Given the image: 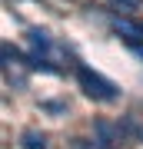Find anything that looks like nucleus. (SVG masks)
<instances>
[{"label":"nucleus","instance_id":"f257e3e1","mask_svg":"<svg viewBox=\"0 0 143 149\" xmlns=\"http://www.w3.org/2000/svg\"><path fill=\"white\" fill-rule=\"evenodd\" d=\"M67 50H60L47 30H30V56L23 60L30 70H43V73H57V60H63Z\"/></svg>","mask_w":143,"mask_h":149},{"label":"nucleus","instance_id":"f03ea898","mask_svg":"<svg viewBox=\"0 0 143 149\" xmlns=\"http://www.w3.org/2000/svg\"><path fill=\"white\" fill-rule=\"evenodd\" d=\"M77 80H80V90L90 100H97V103H117L120 100V86L113 80H106V76H100L97 70L83 66V63L77 66Z\"/></svg>","mask_w":143,"mask_h":149},{"label":"nucleus","instance_id":"7ed1b4c3","mask_svg":"<svg viewBox=\"0 0 143 149\" xmlns=\"http://www.w3.org/2000/svg\"><path fill=\"white\" fill-rule=\"evenodd\" d=\"M113 30L120 33L123 40L130 43V47H137V43H143V23L130 20V17H113Z\"/></svg>","mask_w":143,"mask_h":149},{"label":"nucleus","instance_id":"20e7f679","mask_svg":"<svg viewBox=\"0 0 143 149\" xmlns=\"http://www.w3.org/2000/svg\"><path fill=\"white\" fill-rule=\"evenodd\" d=\"M120 139H123V129L120 126H113V123H106V119L97 123V143H103V149H117Z\"/></svg>","mask_w":143,"mask_h":149},{"label":"nucleus","instance_id":"39448f33","mask_svg":"<svg viewBox=\"0 0 143 149\" xmlns=\"http://www.w3.org/2000/svg\"><path fill=\"white\" fill-rule=\"evenodd\" d=\"M20 146H23V149H47V139H43V133L27 129V133L20 136Z\"/></svg>","mask_w":143,"mask_h":149},{"label":"nucleus","instance_id":"423d86ee","mask_svg":"<svg viewBox=\"0 0 143 149\" xmlns=\"http://www.w3.org/2000/svg\"><path fill=\"white\" fill-rule=\"evenodd\" d=\"M43 109H50V113H63L67 106H63V103H57V100H50V103H43Z\"/></svg>","mask_w":143,"mask_h":149},{"label":"nucleus","instance_id":"0eeeda50","mask_svg":"<svg viewBox=\"0 0 143 149\" xmlns=\"http://www.w3.org/2000/svg\"><path fill=\"white\" fill-rule=\"evenodd\" d=\"M113 3H120V7H127V10H137V7H140V0H113Z\"/></svg>","mask_w":143,"mask_h":149}]
</instances>
